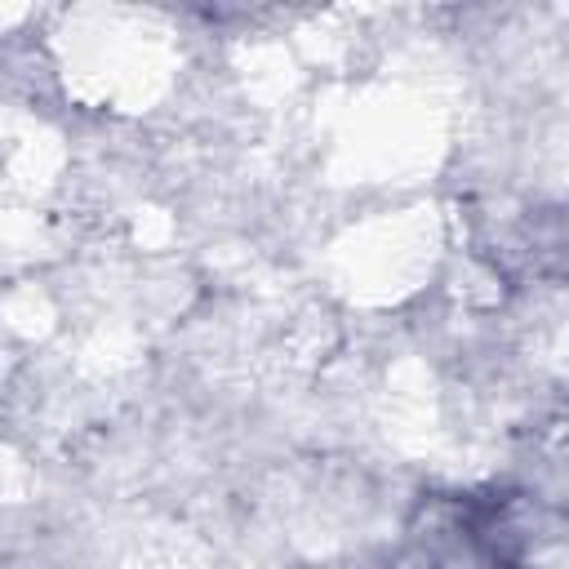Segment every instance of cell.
Returning a JSON list of instances; mask_svg holds the SVG:
<instances>
[{"label":"cell","mask_w":569,"mask_h":569,"mask_svg":"<svg viewBox=\"0 0 569 569\" xmlns=\"http://www.w3.org/2000/svg\"><path fill=\"white\" fill-rule=\"evenodd\" d=\"M538 516L516 489H431L405 520L413 569H533Z\"/></svg>","instance_id":"6da1fadb"}]
</instances>
